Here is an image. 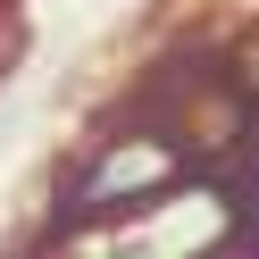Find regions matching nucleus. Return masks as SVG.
<instances>
[{
    "label": "nucleus",
    "instance_id": "f257e3e1",
    "mask_svg": "<svg viewBox=\"0 0 259 259\" xmlns=\"http://www.w3.org/2000/svg\"><path fill=\"white\" fill-rule=\"evenodd\" d=\"M142 125H151L176 159H234L242 142L259 134V109H251V92H234L226 75L176 67V75H159L151 117H142Z\"/></svg>",
    "mask_w": 259,
    "mask_h": 259
},
{
    "label": "nucleus",
    "instance_id": "f03ea898",
    "mask_svg": "<svg viewBox=\"0 0 259 259\" xmlns=\"http://www.w3.org/2000/svg\"><path fill=\"white\" fill-rule=\"evenodd\" d=\"M167 184H184V159L167 151V142L151 134V125H134V134L101 142L92 159H75L67 167V218L92 226V218H117V209H142L159 201Z\"/></svg>",
    "mask_w": 259,
    "mask_h": 259
},
{
    "label": "nucleus",
    "instance_id": "7ed1b4c3",
    "mask_svg": "<svg viewBox=\"0 0 259 259\" xmlns=\"http://www.w3.org/2000/svg\"><path fill=\"white\" fill-rule=\"evenodd\" d=\"M25 59V25H17V9H0V75Z\"/></svg>",
    "mask_w": 259,
    "mask_h": 259
},
{
    "label": "nucleus",
    "instance_id": "20e7f679",
    "mask_svg": "<svg viewBox=\"0 0 259 259\" xmlns=\"http://www.w3.org/2000/svg\"><path fill=\"white\" fill-rule=\"evenodd\" d=\"M242 259H259V251H242Z\"/></svg>",
    "mask_w": 259,
    "mask_h": 259
}]
</instances>
